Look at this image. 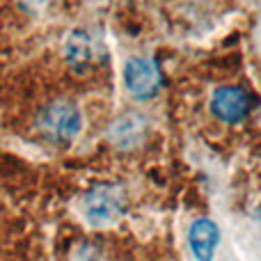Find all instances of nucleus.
<instances>
[{
    "label": "nucleus",
    "instance_id": "f257e3e1",
    "mask_svg": "<svg viewBox=\"0 0 261 261\" xmlns=\"http://www.w3.org/2000/svg\"><path fill=\"white\" fill-rule=\"evenodd\" d=\"M37 124H39V130L48 140L67 142L81 128V115H78V110L71 103L58 101V103H50L48 108L41 110Z\"/></svg>",
    "mask_w": 261,
    "mask_h": 261
},
{
    "label": "nucleus",
    "instance_id": "f03ea898",
    "mask_svg": "<svg viewBox=\"0 0 261 261\" xmlns=\"http://www.w3.org/2000/svg\"><path fill=\"white\" fill-rule=\"evenodd\" d=\"M124 83L128 92L138 99H151L163 85L161 69L149 58H133L124 67Z\"/></svg>",
    "mask_w": 261,
    "mask_h": 261
},
{
    "label": "nucleus",
    "instance_id": "7ed1b4c3",
    "mask_svg": "<svg viewBox=\"0 0 261 261\" xmlns=\"http://www.w3.org/2000/svg\"><path fill=\"white\" fill-rule=\"evenodd\" d=\"M122 208V190L115 186H99L85 197V216L92 225H110Z\"/></svg>",
    "mask_w": 261,
    "mask_h": 261
},
{
    "label": "nucleus",
    "instance_id": "20e7f679",
    "mask_svg": "<svg viewBox=\"0 0 261 261\" xmlns=\"http://www.w3.org/2000/svg\"><path fill=\"white\" fill-rule=\"evenodd\" d=\"M250 110V96L245 94L241 87H220L213 92L211 99V113L216 115L220 122L236 124L248 115Z\"/></svg>",
    "mask_w": 261,
    "mask_h": 261
},
{
    "label": "nucleus",
    "instance_id": "39448f33",
    "mask_svg": "<svg viewBox=\"0 0 261 261\" xmlns=\"http://www.w3.org/2000/svg\"><path fill=\"white\" fill-rule=\"evenodd\" d=\"M218 241H220V231H218L216 222L206 220V218L193 222V227H190V248H193V254L197 261H211Z\"/></svg>",
    "mask_w": 261,
    "mask_h": 261
}]
</instances>
